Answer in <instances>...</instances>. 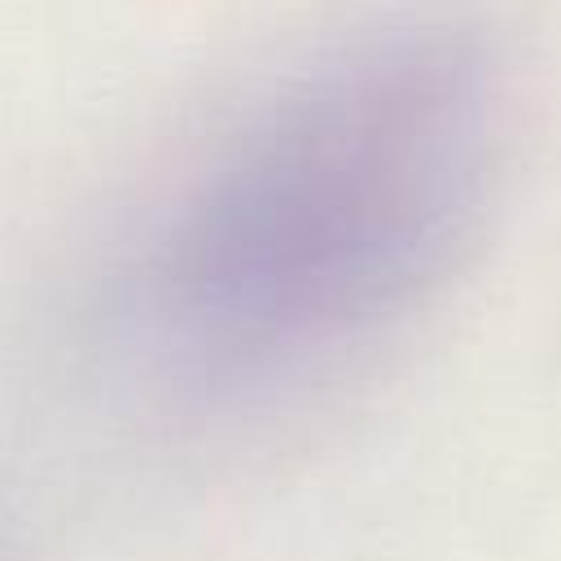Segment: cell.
I'll return each mask as SVG.
<instances>
[{"label": "cell", "mask_w": 561, "mask_h": 561, "mask_svg": "<svg viewBox=\"0 0 561 561\" xmlns=\"http://www.w3.org/2000/svg\"><path fill=\"white\" fill-rule=\"evenodd\" d=\"M504 145V70L451 9H386L294 48L118 215L92 324L171 386L329 373L465 259Z\"/></svg>", "instance_id": "obj_1"}]
</instances>
